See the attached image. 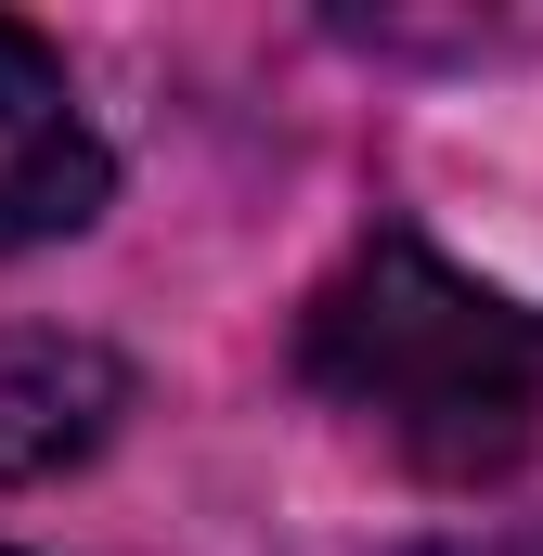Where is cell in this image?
Returning a JSON list of instances; mask_svg holds the SVG:
<instances>
[{
	"instance_id": "6da1fadb",
	"label": "cell",
	"mask_w": 543,
	"mask_h": 556,
	"mask_svg": "<svg viewBox=\"0 0 543 556\" xmlns=\"http://www.w3.org/2000/svg\"><path fill=\"white\" fill-rule=\"evenodd\" d=\"M298 376L427 479H505L543 440V311L376 220L298 311Z\"/></svg>"
},
{
	"instance_id": "7a4b0ae2",
	"label": "cell",
	"mask_w": 543,
	"mask_h": 556,
	"mask_svg": "<svg viewBox=\"0 0 543 556\" xmlns=\"http://www.w3.org/2000/svg\"><path fill=\"white\" fill-rule=\"evenodd\" d=\"M104 194H117V155L91 130L65 52H52L39 26H0V260L91 233Z\"/></svg>"
},
{
	"instance_id": "3957f363",
	"label": "cell",
	"mask_w": 543,
	"mask_h": 556,
	"mask_svg": "<svg viewBox=\"0 0 543 556\" xmlns=\"http://www.w3.org/2000/svg\"><path fill=\"white\" fill-rule=\"evenodd\" d=\"M130 415V363L65 324H0V479H65Z\"/></svg>"
},
{
	"instance_id": "277c9868",
	"label": "cell",
	"mask_w": 543,
	"mask_h": 556,
	"mask_svg": "<svg viewBox=\"0 0 543 556\" xmlns=\"http://www.w3.org/2000/svg\"><path fill=\"white\" fill-rule=\"evenodd\" d=\"M0 556H26V544H0Z\"/></svg>"
}]
</instances>
